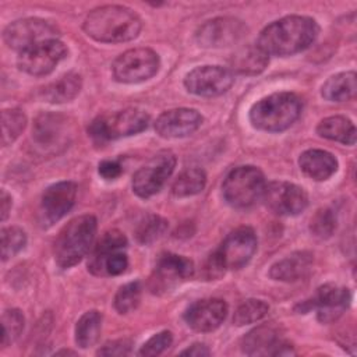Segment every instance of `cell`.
<instances>
[{
	"label": "cell",
	"instance_id": "obj_1",
	"mask_svg": "<svg viewBox=\"0 0 357 357\" xmlns=\"http://www.w3.org/2000/svg\"><path fill=\"white\" fill-rule=\"evenodd\" d=\"M319 33L317 21L305 15H287L265 26L258 46L269 56H291L310 47Z\"/></svg>",
	"mask_w": 357,
	"mask_h": 357
},
{
	"label": "cell",
	"instance_id": "obj_2",
	"mask_svg": "<svg viewBox=\"0 0 357 357\" xmlns=\"http://www.w3.org/2000/svg\"><path fill=\"white\" fill-rule=\"evenodd\" d=\"M141 20L124 6L107 4L98 7L85 17V33L103 43H121L135 39L141 32Z\"/></svg>",
	"mask_w": 357,
	"mask_h": 357
},
{
	"label": "cell",
	"instance_id": "obj_3",
	"mask_svg": "<svg viewBox=\"0 0 357 357\" xmlns=\"http://www.w3.org/2000/svg\"><path fill=\"white\" fill-rule=\"evenodd\" d=\"M301 99L291 92H276L262 98L250 110L251 124L262 131L287 130L301 114Z\"/></svg>",
	"mask_w": 357,
	"mask_h": 357
},
{
	"label": "cell",
	"instance_id": "obj_4",
	"mask_svg": "<svg viewBox=\"0 0 357 357\" xmlns=\"http://www.w3.org/2000/svg\"><path fill=\"white\" fill-rule=\"evenodd\" d=\"M96 218L81 215L71 219L59 233L54 241V261L60 268H71L89 251L96 234Z\"/></svg>",
	"mask_w": 357,
	"mask_h": 357
},
{
	"label": "cell",
	"instance_id": "obj_5",
	"mask_svg": "<svg viewBox=\"0 0 357 357\" xmlns=\"http://www.w3.org/2000/svg\"><path fill=\"white\" fill-rule=\"evenodd\" d=\"M257 244V234L248 226L230 231L209 258L211 275H222L226 269L237 271L244 268L255 254Z\"/></svg>",
	"mask_w": 357,
	"mask_h": 357
},
{
	"label": "cell",
	"instance_id": "obj_6",
	"mask_svg": "<svg viewBox=\"0 0 357 357\" xmlns=\"http://www.w3.org/2000/svg\"><path fill=\"white\" fill-rule=\"evenodd\" d=\"M265 185V177L258 167L238 166L226 176L222 191L229 205L244 209L262 198Z\"/></svg>",
	"mask_w": 357,
	"mask_h": 357
},
{
	"label": "cell",
	"instance_id": "obj_7",
	"mask_svg": "<svg viewBox=\"0 0 357 357\" xmlns=\"http://www.w3.org/2000/svg\"><path fill=\"white\" fill-rule=\"evenodd\" d=\"M148 123L149 116L144 110L128 107L96 117L89 124L88 132L95 141L106 142L138 134L148 127Z\"/></svg>",
	"mask_w": 357,
	"mask_h": 357
},
{
	"label": "cell",
	"instance_id": "obj_8",
	"mask_svg": "<svg viewBox=\"0 0 357 357\" xmlns=\"http://www.w3.org/2000/svg\"><path fill=\"white\" fill-rule=\"evenodd\" d=\"M127 237L120 230H109L89 255L88 271L96 276H117L128 266Z\"/></svg>",
	"mask_w": 357,
	"mask_h": 357
},
{
	"label": "cell",
	"instance_id": "obj_9",
	"mask_svg": "<svg viewBox=\"0 0 357 357\" xmlns=\"http://www.w3.org/2000/svg\"><path fill=\"white\" fill-rule=\"evenodd\" d=\"M160 66L156 52L149 47H135L121 53L112 66L116 81L137 84L152 78Z\"/></svg>",
	"mask_w": 357,
	"mask_h": 357
},
{
	"label": "cell",
	"instance_id": "obj_10",
	"mask_svg": "<svg viewBox=\"0 0 357 357\" xmlns=\"http://www.w3.org/2000/svg\"><path fill=\"white\" fill-rule=\"evenodd\" d=\"M73 137V124L68 117L59 113H42L32 128V139L38 151L54 155L68 146Z\"/></svg>",
	"mask_w": 357,
	"mask_h": 357
},
{
	"label": "cell",
	"instance_id": "obj_11",
	"mask_svg": "<svg viewBox=\"0 0 357 357\" xmlns=\"http://www.w3.org/2000/svg\"><path fill=\"white\" fill-rule=\"evenodd\" d=\"M59 29L42 18H22L11 22L3 32L6 45L17 52H24L38 43L57 39Z\"/></svg>",
	"mask_w": 357,
	"mask_h": 357
},
{
	"label": "cell",
	"instance_id": "obj_12",
	"mask_svg": "<svg viewBox=\"0 0 357 357\" xmlns=\"http://www.w3.org/2000/svg\"><path fill=\"white\" fill-rule=\"evenodd\" d=\"M176 167V156L170 151L156 153L132 176V191L141 198H149L160 191Z\"/></svg>",
	"mask_w": 357,
	"mask_h": 357
},
{
	"label": "cell",
	"instance_id": "obj_13",
	"mask_svg": "<svg viewBox=\"0 0 357 357\" xmlns=\"http://www.w3.org/2000/svg\"><path fill=\"white\" fill-rule=\"evenodd\" d=\"M192 275L194 264L191 259L173 252H165L159 257L149 278V289L155 294L166 293L191 279Z\"/></svg>",
	"mask_w": 357,
	"mask_h": 357
},
{
	"label": "cell",
	"instance_id": "obj_14",
	"mask_svg": "<svg viewBox=\"0 0 357 357\" xmlns=\"http://www.w3.org/2000/svg\"><path fill=\"white\" fill-rule=\"evenodd\" d=\"M68 50L59 39L38 43L20 53L17 64L21 71L31 75H46L67 56Z\"/></svg>",
	"mask_w": 357,
	"mask_h": 357
},
{
	"label": "cell",
	"instance_id": "obj_15",
	"mask_svg": "<svg viewBox=\"0 0 357 357\" xmlns=\"http://www.w3.org/2000/svg\"><path fill=\"white\" fill-rule=\"evenodd\" d=\"M233 82V73L222 66H201L191 70L184 78V86L188 92L206 98L227 92Z\"/></svg>",
	"mask_w": 357,
	"mask_h": 357
},
{
	"label": "cell",
	"instance_id": "obj_16",
	"mask_svg": "<svg viewBox=\"0 0 357 357\" xmlns=\"http://www.w3.org/2000/svg\"><path fill=\"white\" fill-rule=\"evenodd\" d=\"M262 199L269 211L283 216L298 215L308 205L307 192L301 187L287 181H272L266 184Z\"/></svg>",
	"mask_w": 357,
	"mask_h": 357
},
{
	"label": "cell",
	"instance_id": "obj_17",
	"mask_svg": "<svg viewBox=\"0 0 357 357\" xmlns=\"http://www.w3.org/2000/svg\"><path fill=\"white\" fill-rule=\"evenodd\" d=\"M351 294L346 287L336 284H324L321 286L311 300H307L300 304L301 312L317 310L318 319L324 324L336 321L350 305Z\"/></svg>",
	"mask_w": 357,
	"mask_h": 357
},
{
	"label": "cell",
	"instance_id": "obj_18",
	"mask_svg": "<svg viewBox=\"0 0 357 357\" xmlns=\"http://www.w3.org/2000/svg\"><path fill=\"white\" fill-rule=\"evenodd\" d=\"M77 184L73 181H59L45 190L40 198L38 216L43 227H49L60 220L74 205Z\"/></svg>",
	"mask_w": 357,
	"mask_h": 357
},
{
	"label": "cell",
	"instance_id": "obj_19",
	"mask_svg": "<svg viewBox=\"0 0 357 357\" xmlns=\"http://www.w3.org/2000/svg\"><path fill=\"white\" fill-rule=\"evenodd\" d=\"M247 35L243 21L231 17H219L204 22L197 31V42L204 47H226L240 42Z\"/></svg>",
	"mask_w": 357,
	"mask_h": 357
},
{
	"label": "cell",
	"instance_id": "obj_20",
	"mask_svg": "<svg viewBox=\"0 0 357 357\" xmlns=\"http://www.w3.org/2000/svg\"><path fill=\"white\" fill-rule=\"evenodd\" d=\"M227 315V304L220 298H204L192 303L184 312V321L197 332L218 329Z\"/></svg>",
	"mask_w": 357,
	"mask_h": 357
},
{
	"label": "cell",
	"instance_id": "obj_21",
	"mask_svg": "<svg viewBox=\"0 0 357 357\" xmlns=\"http://www.w3.org/2000/svg\"><path fill=\"white\" fill-rule=\"evenodd\" d=\"M202 124V116L195 109L178 107L163 112L155 121L156 132L163 138H184Z\"/></svg>",
	"mask_w": 357,
	"mask_h": 357
},
{
	"label": "cell",
	"instance_id": "obj_22",
	"mask_svg": "<svg viewBox=\"0 0 357 357\" xmlns=\"http://www.w3.org/2000/svg\"><path fill=\"white\" fill-rule=\"evenodd\" d=\"M241 350L247 356H290L293 347L284 343L279 333L269 326H258L250 331L241 340Z\"/></svg>",
	"mask_w": 357,
	"mask_h": 357
},
{
	"label": "cell",
	"instance_id": "obj_23",
	"mask_svg": "<svg viewBox=\"0 0 357 357\" xmlns=\"http://www.w3.org/2000/svg\"><path fill=\"white\" fill-rule=\"evenodd\" d=\"M312 254L308 251H297L273 264L269 276L280 282H296L307 276L312 266Z\"/></svg>",
	"mask_w": 357,
	"mask_h": 357
},
{
	"label": "cell",
	"instance_id": "obj_24",
	"mask_svg": "<svg viewBox=\"0 0 357 357\" xmlns=\"http://www.w3.org/2000/svg\"><path fill=\"white\" fill-rule=\"evenodd\" d=\"M298 165L305 176L317 181L328 180L337 170L336 158L324 149H308L303 152Z\"/></svg>",
	"mask_w": 357,
	"mask_h": 357
},
{
	"label": "cell",
	"instance_id": "obj_25",
	"mask_svg": "<svg viewBox=\"0 0 357 357\" xmlns=\"http://www.w3.org/2000/svg\"><path fill=\"white\" fill-rule=\"evenodd\" d=\"M268 63L269 56L258 45H245L231 56L230 71L245 75H255L264 71Z\"/></svg>",
	"mask_w": 357,
	"mask_h": 357
},
{
	"label": "cell",
	"instance_id": "obj_26",
	"mask_svg": "<svg viewBox=\"0 0 357 357\" xmlns=\"http://www.w3.org/2000/svg\"><path fill=\"white\" fill-rule=\"evenodd\" d=\"M317 132L322 138L336 141L344 145L356 144V127L351 120L344 116H331L324 119L318 124Z\"/></svg>",
	"mask_w": 357,
	"mask_h": 357
},
{
	"label": "cell",
	"instance_id": "obj_27",
	"mask_svg": "<svg viewBox=\"0 0 357 357\" xmlns=\"http://www.w3.org/2000/svg\"><path fill=\"white\" fill-rule=\"evenodd\" d=\"M356 73L354 71H344L332 75L325 81L322 85L321 93L326 100L331 102H344L354 98L357 92V82H356Z\"/></svg>",
	"mask_w": 357,
	"mask_h": 357
},
{
	"label": "cell",
	"instance_id": "obj_28",
	"mask_svg": "<svg viewBox=\"0 0 357 357\" xmlns=\"http://www.w3.org/2000/svg\"><path fill=\"white\" fill-rule=\"evenodd\" d=\"M82 79L75 73H68L57 81L45 86L40 92L42 98L50 103H64L73 100L81 91Z\"/></svg>",
	"mask_w": 357,
	"mask_h": 357
},
{
	"label": "cell",
	"instance_id": "obj_29",
	"mask_svg": "<svg viewBox=\"0 0 357 357\" xmlns=\"http://www.w3.org/2000/svg\"><path fill=\"white\" fill-rule=\"evenodd\" d=\"M100 329L102 314L96 310L86 311L75 325V343L82 349L93 346L99 339Z\"/></svg>",
	"mask_w": 357,
	"mask_h": 357
},
{
	"label": "cell",
	"instance_id": "obj_30",
	"mask_svg": "<svg viewBox=\"0 0 357 357\" xmlns=\"http://www.w3.org/2000/svg\"><path fill=\"white\" fill-rule=\"evenodd\" d=\"M206 184V174L202 169L191 167L181 172L172 185V192L176 197H191L199 194Z\"/></svg>",
	"mask_w": 357,
	"mask_h": 357
},
{
	"label": "cell",
	"instance_id": "obj_31",
	"mask_svg": "<svg viewBox=\"0 0 357 357\" xmlns=\"http://www.w3.org/2000/svg\"><path fill=\"white\" fill-rule=\"evenodd\" d=\"M26 117L20 109H7L1 112V144L6 146L14 142L24 131Z\"/></svg>",
	"mask_w": 357,
	"mask_h": 357
},
{
	"label": "cell",
	"instance_id": "obj_32",
	"mask_svg": "<svg viewBox=\"0 0 357 357\" xmlns=\"http://www.w3.org/2000/svg\"><path fill=\"white\" fill-rule=\"evenodd\" d=\"M269 312V305L264 300H257V298H250L241 303L233 317V322L237 326L248 325L261 321L265 318Z\"/></svg>",
	"mask_w": 357,
	"mask_h": 357
},
{
	"label": "cell",
	"instance_id": "obj_33",
	"mask_svg": "<svg viewBox=\"0 0 357 357\" xmlns=\"http://www.w3.org/2000/svg\"><path fill=\"white\" fill-rule=\"evenodd\" d=\"M141 293L142 287L138 280L121 286L114 296V308L120 314H127L135 310L141 301Z\"/></svg>",
	"mask_w": 357,
	"mask_h": 357
},
{
	"label": "cell",
	"instance_id": "obj_34",
	"mask_svg": "<svg viewBox=\"0 0 357 357\" xmlns=\"http://www.w3.org/2000/svg\"><path fill=\"white\" fill-rule=\"evenodd\" d=\"M24 315L20 310L11 308L6 310L1 315V326H3V336H1V346H8L15 342L21 332L24 331Z\"/></svg>",
	"mask_w": 357,
	"mask_h": 357
},
{
	"label": "cell",
	"instance_id": "obj_35",
	"mask_svg": "<svg viewBox=\"0 0 357 357\" xmlns=\"http://www.w3.org/2000/svg\"><path fill=\"white\" fill-rule=\"evenodd\" d=\"M167 226L169 225L163 218L151 215L138 225L135 230L137 240L142 244H151L165 234V231L167 230Z\"/></svg>",
	"mask_w": 357,
	"mask_h": 357
},
{
	"label": "cell",
	"instance_id": "obj_36",
	"mask_svg": "<svg viewBox=\"0 0 357 357\" xmlns=\"http://www.w3.org/2000/svg\"><path fill=\"white\" fill-rule=\"evenodd\" d=\"M26 244L25 231L20 227L11 226L1 230V259L7 261L20 252Z\"/></svg>",
	"mask_w": 357,
	"mask_h": 357
},
{
	"label": "cell",
	"instance_id": "obj_37",
	"mask_svg": "<svg viewBox=\"0 0 357 357\" xmlns=\"http://www.w3.org/2000/svg\"><path fill=\"white\" fill-rule=\"evenodd\" d=\"M336 229V215L329 208H322L315 212L310 222V230L315 237L328 238Z\"/></svg>",
	"mask_w": 357,
	"mask_h": 357
},
{
	"label": "cell",
	"instance_id": "obj_38",
	"mask_svg": "<svg viewBox=\"0 0 357 357\" xmlns=\"http://www.w3.org/2000/svg\"><path fill=\"white\" fill-rule=\"evenodd\" d=\"M173 342V335L169 331L159 332L148 339L139 349L138 356H158L162 354Z\"/></svg>",
	"mask_w": 357,
	"mask_h": 357
},
{
	"label": "cell",
	"instance_id": "obj_39",
	"mask_svg": "<svg viewBox=\"0 0 357 357\" xmlns=\"http://www.w3.org/2000/svg\"><path fill=\"white\" fill-rule=\"evenodd\" d=\"M131 353V342L127 339L112 340L105 343L99 350L98 356H127Z\"/></svg>",
	"mask_w": 357,
	"mask_h": 357
},
{
	"label": "cell",
	"instance_id": "obj_40",
	"mask_svg": "<svg viewBox=\"0 0 357 357\" xmlns=\"http://www.w3.org/2000/svg\"><path fill=\"white\" fill-rule=\"evenodd\" d=\"M98 172L105 180H114L121 174L123 169H121V165L116 160H103L99 165Z\"/></svg>",
	"mask_w": 357,
	"mask_h": 357
},
{
	"label": "cell",
	"instance_id": "obj_41",
	"mask_svg": "<svg viewBox=\"0 0 357 357\" xmlns=\"http://www.w3.org/2000/svg\"><path fill=\"white\" fill-rule=\"evenodd\" d=\"M180 354H181V356L204 357V356H209V354H211V351H209L208 346H205L204 343H194V344H191L188 349L183 350Z\"/></svg>",
	"mask_w": 357,
	"mask_h": 357
},
{
	"label": "cell",
	"instance_id": "obj_42",
	"mask_svg": "<svg viewBox=\"0 0 357 357\" xmlns=\"http://www.w3.org/2000/svg\"><path fill=\"white\" fill-rule=\"evenodd\" d=\"M0 201H1V220H6L8 213H10V211H11V205H13L11 197L4 190H1Z\"/></svg>",
	"mask_w": 357,
	"mask_h": 357
},
{
	"label": "cell",
	"instance_id": "obj_43",
	"mask_svg": "<svg viewBox=\"0 0 357 357\" xmlns=\"http://www.w3.org/2000/svg\"><path fill=\"white\" fill-rule=\"evenodd\" d=\"M56 354H75L74 351H70V350H60V351H57Z\"/></svg>",
	"mask_w": 357,
	"mask_h": 357
}]
</instances>
